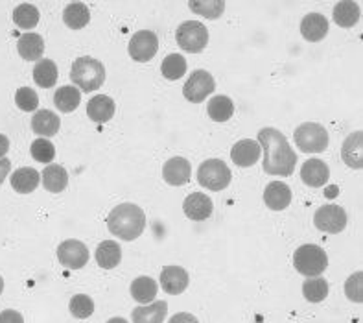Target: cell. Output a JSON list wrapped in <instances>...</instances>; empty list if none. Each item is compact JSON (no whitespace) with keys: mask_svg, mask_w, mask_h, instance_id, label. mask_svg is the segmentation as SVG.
I'll return each mask as SVG.
<instances>
[{"mask_svg":"<svg viewBox=\"0 0 363 323\" xmlns=\"http://www.w3.org/2000/svg\"><path fill=\"white\" fill-rule=\"evenodd\" d=\"M60 126H61L60 116L55 115L54 111H48V109L37 111L32 119L33 133L41 135L43 138L54 137V135L60 131Z\"/></svg>","mask_w":363,"mask_h":323,"instance_id":"22","label":"cell"},{"mask_svg":"<svg viewBox=\"0 0 363 323\" xmlns=\"http://www.w3.org/2000/svg\"><path fill=\"white\" fill-rule=\"evenodd\" d=\"M168 323H199V322H198V318L194 316V314L179 312V314H175V316H172L170 322Z\"/></svg>","mask_w":363,"mask_h":323,"instance_id":"42","label":"cell"},{"mask_svg":"<svg viewBox=\"0 0 363 323\" xmlns=\"http://www.w3.org/2000/svg\"><path fill=\"white\" fill-rule=\"evenodd\" d=\"M89 21H91V11H89L87 4H83V2H70L63 9V23L72 30L85 28Z\"/></svg>","mask_w":363,"mask_h":323,"instance_id":"28","label":"cell"},{"mask_svg":"<svg viewBox=\"0 0 363 323\" xmlns=\"http://www.w3.org/2000/svg\"><path fill=\"white\" fill-rule=\"evenodd\" d=\"M190 175H192V166L184 157H172L162 166V177L172 187L186 185L190 181Z\"/></svg>","mask_w":363,"mask_h":323,"instance_id":"12","label":"cell"},{"mask_svg":"<svg viewBox=\"0 0 363 323\" xmlns=\"http://www.w3.org/2000/svg\"><path fill=\"white\" fill-rule=\"evenodd\" d=\"M332 17H334V23L340 28H352L358 23L359 17H362V9H359V4H356V2L343 0V2H337L334 6Z\"/></svg>","mask_w":363,"mask_h":323,"instance_id":"25","label":"cell"},{"mask_svg":"<svg viewBox=\"0 0 363 323\" xmlns=\"http://www.w3.org/2000/svg\"><path fill=\"white\" fill-rule=\"evenodd\" d=\"M41 181V174L35 168L24 166L18 168L11 174V187L17 190L18 194H30L37 189V185Z\"/></svg>","mask_w":363,"mask_h":323,"instance_id":"26","label":"cell"},{"mask_svg":"<svg viewBox=\"0 0 363 323\" xmlns=\"http://www.w3.org/2000/svg\"><path fill=\"white\" fill-rule=\"evenodd\" d=\"M216 89V83H214V78H212V74L207 72V70H196L192 72L186 83H184L183 87V97L186 98L192 104H199L203 102L208 94H212Z\"/></svg>","mask_w":363,"mask_h":323,"instance_id":"9","label":"cell"},{"mask_svg":"<svg viewBox=\"0 0 363 323\" xmlns=\"http://www.w3.org/2000/svg\"><path fill=\"white\" fill-rule=\"evenodd\" d=\"M9 170H11V161L6 159V157H2V159H0V185L4 183L6 175L9 174Z\"/></svg>","mask_w":363,"mask_h":323,"instance_id":"43","label":"cell"},{"mask_svg":"<svg viewBox=\"0 0 363 323\" xmlns=\"http://www.w3.org/2000/svg\"><path fill=\"white\" fill-rule=\"evenodd\" d=\"M313 224L319 231H325V233H341V231L347 227V212L345 209L340 207V205H323L315 211L313 214Z\"/></svg>","mask_w":363,"mask_h":323,"instance_id":"8","label":"cell"},{"mask_svg":"<svg viewBox=\"0 0 363 323\" xmlns=\"http://www.w3.org/2000/svg\"><path fill=\"white\" fill-rule=\"evenodd\" d=\"M9 150V138L6 135H0V159L8 153Z\"/></svg>","mask_w":363,"mask_h":323,"instance_id":"44","label":"cell"},{"mask_svg":"<svg viewBox=\"0 0 363 323\" xmlns=\"http://www.w3.org/2000/svg\"><path fill=\"white\" fill-rule=\"evenodd\" d=\"M115 102H113V98L106 97V94H96L87 104L89 119L92 122H96V124H106V122H109L115 116Z\"/></svg>","mask_w":363,"mask_h":323,"instance_id":"18","label":"cell"},{"mask_svg":"<svg viewBox=\"0 0 363 323\" xmlns=\"http://www.w3.org/2000/svg\"><path fill=\"white\" fill-rule=\"evenodd\" d=\"M362 131H354L345 138V143L341 146V157L347 163V166L359 170L363 166V148H362Z\"/></svg>","mask_w":363,"mask_h":323,"instance_id":"21","label":"cell"},{"mask_svg":"<svg viewBox=\"0 0 363 323\" xmlns=\"http://www.w3.org/2000/svg\"><path fill=\"white\" fill-rule=\"evenodd\" d=\"M212 209H214L212 199L203 192H192L190 196H186V199L183 203L184 214H186V218H190L194 221H203L211 218Z\"/></svg>","mask_w":363,"mask_h":323,"instance_id":"14","label":"cell"},{"mask_svg":"<svg viewBox=\"0 0 363 323\" xmlns=\"http://www.w3.org/2000/svg\"><path fill=\"white\" fill-rule=\"evenodd\" d=\"M208 116H211L214 122H227L230 116L235 115V104L229 97H223V94H218V97L211 98L207 106Z\"/></svg>","mask_w":363,"mask_h":323,"instance_id":"32","label":"cell"},{"mask_svg":"<svg viewBox=\"0 0 363 323\" xmlns=\"http://www.w3.org/2000/svg\"><path fill=\"white\" fill-rule=\"evenodd\" d=\"M107 323H128V319H124V318H111Z\"/></svg>","mask_w":363,"mask_h":323,"instance_id":"45","label":"cell"},{"mask_svg":"<svg viewBox=\"0 0 363 323\" xmlns=\"http://www.w3.org/2000/svg\"><path fill=\"white\" fill-rule=\"evenodd\" d=\"M258 144L264 150L262 168L269 175H291L297 163V153L290 146L284 133L275 128H264L258 131Z\"/></svg>","mask_w":363,"mask_h":323,"instance_id":"1","label":"cell"},{"mask_svg":"<svg viewBox=\"0 0 363 323\" xmlns=\"http://www.w3.org/2000/svg\"><path fill=\"white\" fill-rule=\"evenodd\" d=\"M57 258L69 270H82L89 263V249L79 240H65L57 248Z\"/></svg>","mask_w":363,"mask_h":323,"instance_id":"10","label":"cell"},{"mask_svg":"<svg viewBox=\"0 0 363 323\" xmlns=\"http://www.w3.org/2000/svg\"><path fill=\"white\" fill-rule=\"evenodd\" d=\"M0 323H24V318L17 310H4L0 312Z\"/></svg>","mask_w":363,"mask_h":323,"instance_id":"41","label":"cell"},{"mask_svg":"<svg viewBox=\"0 0 363 323\" xmlns=\"http://www.w3.org/2000/svg\"><path fill=\"white\" fill-rule=\"evenodd\" d=\"M69 309L74 318L85 319L94 312V301H92L89 295L78 294V295H74L72 300H70Z\"/></svg>","mask_w":363,"mask_h":323,"instance_id":"37","label":"cell"},{"mask_svg":"<svg viewBox=\"0 0 363 323\" xmlns=\"http://www.w3.org/2000/svg\"><path fill=\"white\" fill-rule=\"evenodd\" d=\"M39 18H41L39 9L33 4H28V2L18 4L13 11V21L21 30H32V28H35Z\"/></svg>","mask_w":363,"mask_h":323,"instance_id":"33","label":"cell"},{"mask_svg":"<svg viewBox=\"0 0 363 323\" xmlns=\"http://www.w3.org/2000/svg\"><path fill=\"white\" fill-rule=\"evenodd\" d=\"M168 314V303L166 301H155L152 305L137 307L131 314L133 323H162Z\"/></svg>","mask_w":363,"mask_h":323,"instance_id":"24","label":"cell"},{"mask_svg":"<svg viewBox=\"0 0 363 323\" xmlns=\"http://www.w3.org/2000/svg\"><path fill=\"white\" fill-rule=\"evenodd\" d=\"M189 8L201 17L220 18L225 11V2L223 0H201V2H190Z\"/></svg>","mask_w":363,"mask_h":323,"instance_id":"36","label":"cell"},{"mask_svg":"<svg viewBox=\"0 0 363 323\" xmlns=\"http://www.w3.org/2000/svg\"><path fill=\"white\" fill-rule=\"evenodd\" d=\"M30 153L35 159L37 163H50L54 161L55 157V148L50 141H46V138H35L30 146Z\"/></svg>","mask_w":363,"mask_h":323,"instance_id":"38","label":"cell"},{"mask_svg":"<svg viewBox=\"0 0 363 323\" xmlns=\"http://www.w3.org/2000/svg\"><path fill=\"white\" fill-rule=\"evenodd\" d=\"M345 294L350 301L354 303H362L363 301V273L356 272L354 275H350L345 283Z\"/></svg>","mask_w":363,"mask_h":323,"instance_id":"40","label":"cell"},{"mask_svg":"<svg viewBox=\"0 0 363 323\" xmlns=\"http://www.w3.org/2000/svg\"><path fill=\"white\" fill-rule=\"evenodd\" d=\"M161 72L170 82L183 78L186 72V60L181 54H168L161 65Z\"/></svg>","mask_w":363,"mask_h":323,"instance_id":"34","label":"cell"},{"mask_svg":"<svg viewBox=\"0 0 363 323\" xmlns=\"http://www.w3.org/2000/svg\"><path fill=\"white\" fill-rule=\"evenodd\" d=\"M94 257H96L98 266L104 268V270H113L122 261V248L115 240H104L98 244Z\"/></svg>","mask_w":363,"mask_h":323,"instance_id":"23","label":"cell"},{"mask_svg":"<svg viewBox=\"0 0 363 323\" xmlns=\"http://www.w3.org/2000/svg\"><path fill=\"white\" fill-rule=\"evenodd\" d=\"M190 277L186 270L181 266H166L161 272V286L166 294L179 295L186 290Z\"/></svg>","mask_w":363,"mask_h":323,"instance_id":"15","label":"cell"},{"mask_svg":"<svg viewBox=\"0 0 363 323\" xmlns=\"http://www.w3.org/2000/svg\"><path fill=\"white\" fill-rule=\"evenodd\" d=\"M70 80H72L74 87H79L82 91H96L106 82V67L101 61L83 55L74 61L72 69H70Z\"/></svg>","mask_w":363,"mask_h":323,"instance_id":"3","label":"cell"},{"mask_svg":"<svg viewBox=\"0 0 363 323\" xmlns=\"http://www.w3.org/2000/svg\"><path fill=\"white\" fill-rule=\"evenodd\" d=\"M229 166L221 159H208L203 161L198 168V183L205 187L207 190H223L229 187L230 183Z\"/></svg>","mask_w":363,"mask_h":323,"instance_id":"6","label":"cell"},{"mask_svg":"<svg viewBox=\"0 0 363 323\" xmlns=\"http://www.w3.org/2000/svg\"><path fill=\"white\" fill-rule=\"evenodd\" d=\"M79 102H82V92L74 85H63L54 94L55 107L63 111V113H70V111L78 109Z\"/></svg>","mask_w":363,"mask_h":323,"instance_id":"29","label":"cell"},{"mask_svg":"<svg viewBox=\"0 0 363 323\" xmlns=\"http://www.w3.org/2000/svg\"><path fill=\"white\" fill-rule=\"evenodd\" d=\"M175 39L184 52L198 54V52H203L207 48L208 30L205 28V24L198 23V21H186L177 28Z\"/></svg>","mask_w":363,"mask_h":323,"instance_id":"7","label":"cell"},{"mask_svg":"<svg viewBox=\"0 0 363 323\" xmlns=\"http://www.w3.org/2000/svg\"><path fill=\"white\" fill-rule=\"evenodd\" d=\"M159 50V39L152 30H140L129 41V55L138 63H146Z\"/></svg>","mask_w":363,"mask_h":323,"instance_id":"11","label":"cell"},{"mask_svg":"<svg viewBox=\"0 0 363 323\" xmlns=\"http://www.w3.org/2000/svg\"><path fill=\"white\" fill-rule=\"evenodd\" d=\"M43 185L48 192H63L69 185V174L61 165H48L43 172Z\"/></svg>","mask_w":363,"mask_h":323,"instance_id":"27","label":"cell"},{"mask_svg":"<svg viewBox=\"0 0 363 323\" xmlns=\"http://www.w3.org/2000/svg\"><path fill=\"white\" fill-rule=\"evenodd\" d=\"M303 294L310 303H321V301H325L328 295L327 279H321V277L306 279L303 283Z\"/></svg>","mask_w":363,"mask_h":323,"instance_id":"35","label":"cell"},{"mask_svg":"<svg viewBox=\"0 0 363 323\" xmlns=\"http://www.w3.org/2000/svg\"><path fill=\"white\" fill-rule=\"evenodd\" d=\"M328 177H330V168L321 159H310L301 166V180L304 185L313 187V189L325 187Z\"/></svg>","mask_w":363,"mask_h":323,"instance_id":"16","label":"cell"},{"mask_svg":"<svg viewBox=\"0 0 363 323\" xmlns=\"http://www.w3.org/2000/svg\"><path fill=\"white\" fill-rule=\"evenodd\" d=\"M15 104L21 111H35L37 106H39V97H37V92L30 87H21L17 89L15 92Z\"/></svg>","mask_w":363,"mask_h":323,"instance_id":"39","label":"cell"},{"mask_svg":"<svg viewBox=\"0 0 363 323\" xmlns=\"http://www.w3.org/2000/svg\"><path fill=\"white\" fill-rule=\"evenodd\" d=\"M17 50L21 58L26 61H39L45 54V41L39 33L26 32L18 37Z\"/></svg>","mask_w":363,"mask_h":323,"instance_id":"20","label":"cell"},{"mask_svg":"<svg viewBox=\"0 0 363 323\" xmlns=\"http://www.w3.org/2000/svg\"><path fill=\"white\" fill-rule=\"evenodd\" d=\"M295 270L304 277H319L328 266V257L325 249L313 244H304L295 249L294 255Z\"/></svg>","mask_w":363,"mask_h":323,"instance_id":"4","label":"cell"},{"mask_svg":"<svg viewBox=\"0 0 363 323\" xmlns=\"http://www.w3.org/2000/svg\"><path fill=\"white\" fill-rule=\"evenodd\" d=\"M301 33L306 41H323L328 33V21L321 13H308L301 21Z\"/></svg>","mask_w":363,"mask_h":323,"instance_id":"19","label":"cell"},{"mask_svg":"<svg viewBox=\"0 0 363 323\" xmlns=\"http://www.w3.org/2000/svg\"><path fill=\"white\" fill-rule=\"evenodd\" d=\"M260 153H262V148L257 141L242 138L230 150V159L235 161V165L242 166V168H249V166L257 165V161H260Z\"/></svg>","mask_w":363,"mask_h":323,"instance_id":"13","label":"cell"},{"mask_svg":"<svg viewBox=\"0 0 363 323\" xmlns=\"http://www.w3.org/2000/svg\"><path fill=\"white\" fill-rule=\"evenodd\" d=\"M2 290H4V279L0 277V294H2Z\"/></svg>","mask_w":363,"mask_h":323,"instance_id":"46","label":"cell"},{"mask_svg":"<svg viewBox=\"0 0 363 323\" xmlns=\"http://www.w3.org/2000/svg\"><path fill=\"white\" fill-rule=\"evenodd\" d=\"M131 295L133 300L140 305L152 303L157 295V283L153 281L152 277L140 275L131 283Z\"/></svg>","mask_w":363,"mask_h":323,"instance_id":"30","label":"cell"},{"mask_svg":"<svg viewBox=\"0 0 363 323\" xmlns=\"http://www.w3.org/2000/svg\"><path fill=\"white\" fill-rule=\"evenodd\" d=\"M295 144L304 153H321L328 146V131L315 122H304L294 131Z\"/></svg>","mask_w":363,"mask_h":323,"instance_id":"5","label":"cell"},{"mask_svg":"<svg viewBox=\"0 0 363 323\" xmlns=\"http://www.w3.org/2000/svg\"><path fill=\"white\" fill-rule=\"evenodd\" d=\"M33 82L43 89H50L57 83V67L52 60H39L33 67Z\"/></svg>","mask_w":363,"mask_h":323,"instance_id":"31","label":"cell"},{"mask_svg":"<svg viewBox=\"0 0 363 323\" xmlns=\"http://www.w3.org/2000/svg\"><path fill=\"white\" fill-rule=\"evenodd\" d=\"M264 202L272 211H284L291 203V189L282 181H272L264 190Z\"/></svg>","mask_w":363,"mask_h":323,"instance_id":"17","label":"cell"},{"mask_svg":"<svg viewBox=\"0 0 363 323\" xmlns=\"http://www.w3.org/2000/svg\"><path fill=\"white\" fill-rule=\"evenodd\" d=\"M107 227L120 240L131 242L143 235V231L146 229V214L135 203H122L109 212Z\"/></svg>","mask_w":363,"mask_h":323,"instance_id":"2","label":"cell"}]
</instances>
